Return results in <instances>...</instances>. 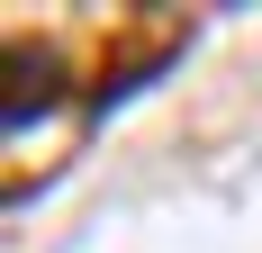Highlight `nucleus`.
Masks as SVG:
<instances>
[{
  "instance_id": "1",
  "label": "nucleus",
  "mask_w": 262,
  "mask_h": 253,
  "mask_svg": "<svg viewBox=\"0 0 262 253\" xmlns=\"http://www.w3.org/2000/svg\"><path fill=\"white\" fill-rule=\"evenodd\" d=\"M9 81H18V91H9V126H27L54 100V64H9Z\"/></svg>"
}]
</instances>
